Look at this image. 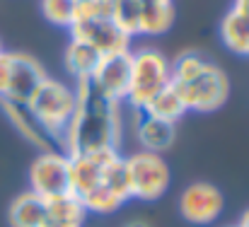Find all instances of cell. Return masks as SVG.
Here are the masks:
<instances>
[{"label": "cell", "instance_id": "obj_1", "mask_svg": "<svg viewBox=\"0 0 249 227\" xmlns=\"http://www.w3.org/2000/svg\"><path fill=\"white\" fill-rule=\"evenodd\" d=\"M121 102L104 97L89 80L75 82V111L63 138V152L85 155L99 150H121Z\"/></svg>", "mask_w": 249, "mask_h": 227}, {"label": "cell", "instance_id": "obj_2", "mask_svg": "<svg viewBox=\"0 0 249 227\" xmlns=\"http://www.w3.org/2000/svg\"><path fill=\"white\" fill-rule=\"evenodd\" d=\"M27 109L46 131V136L56 143V148L63 150V138L75 111V85H66L56 77H46L27 102Z\"/></svg>", "mask_w": 249, "mask_h": 227}, {"label": "cell", "instance_id": "obj_3", "mask_svg": "<svg viewBox=\"0 0 249 227\" xmlns=\"http://www.w3.org/2000/svg\"><path fill=\"white\" fill-rule=\"evenodd\" d=\"M169 58L162 51L143 46L131 49V82L126 92V102L131 109H145L150 99L169 85Z\"/></svg>", "mask_w": 249, "mask_h": 227}, {"label": "cell", "instance_id": "obj_4", "mask_svg": "<svg viewBox=\"0 0 249 227\" xmlns=\"http://www.w3.org/2000/svg\"><path fill=\"white\" fill-rule=\"evenodd\" d=\"M172 87L181 94L186 111H196V114H213L223 109L230 97V80L225 75V70L215 66L213 61H208L189 80Z\"/></svg>", "mask_w": 249, "mask_h": 227}, {"label": "cell", "instance_id": "obj_5", "mask_svg": "<svg viewBox=\"0 0 249 227\" xmlns=\"http://www.w3.org/2000/svg\"><path fill=\"white\" fill-rule=\"evenodd\" d=\"M124 164H126L131 198L158 201L167 193V189L172 184V169L167 164L165 155L136 150L124 157Z\"/></svg>", "mask_w": 249, "mask_h": 227}, {"label": "cell", "instance_id": "obj_6", "mask_svg": "<svg viewBox=\"0 0 249 227\" xmlns=\"http://www.w3.org/2000/svg\"><path fill=\"white\" fill-rule=\"evenodd\" d=\"M29 191L46 201L71 193V157L63 150L39 152L29 164Z\"/></svg>", "mask_w": 249, "mask_h": 227}, {"label": "cell", "instance_id": "obj_7", "mask_svg": "<svg viewBox=\"0 0 249 227\" xmlns=\"http://www.w3.org/2000/svg\"><path fill=\"white\" fill-rule=\"evenodd\" d=\"M225 210L223 191L211 181H194L179 196V215L196 227L213 225Z\"/></svg>", "mask_w": 249, "mask_h": 227}, {"label": "cell", "instance_id": "obj_8", "mask_svg": "<svg viewBox=\"0 0 249 227\" xmlns=\"http://www.w3.org/2000/svg\"><path fill=\"white\" fill-rule=\"evenodd\" d=\"M68 32H71V39H80L85 44H89L102 56L131 51V41H133V36L126 34L109 17H80L71 24Z\"/></svg>", "mask_w": 249, "mask_h": 227}, {"label": "cell", "instance_id": "obj_9", "mask_svg": "<svg viewBox=\"0 0 249 227\" xmlns=\"http://www.w3.org/2000/svg\"><path fill=\"white\" fill-rule=\"evenodd\" d=\"M89 82L104 97L124 104L126 92H128V82H131V51L102 56V61H99L94 75L89 77Z\"/></svg>", "mask_w": 249, "mask_h": 227}, {"label": "cell", "instance_id": "obj_10", "mask_svg": "<svg viewBox=\"0 0 249 227\" xmlns=\"http://www.w3.org/2000/svg\"><path fill=\"white\" fill-rule=\"evenodd\" d=\"M46 77L49 75H46L44 66L32 53L12 51V75H10V85H7V94L2 99L15 102V104H27Z\"/></svg>", "mask_w": 249, "mask_h": 227}, {"label": "cell", "instance_id": "obj_11", "mask_svg": "<svg viewBox=\"0 0 249 227\" xmlns=\"http://www.w3.org/2000/svg\"><path fill=\"white\" fill-rule=\"evenodd\" d=\"M133 133L141 150L167 152L177 140V123L162 121L143 109H133Z\"/></svg>", "mask_w": 249, "mask_h": 227}, {"label": "cell", "instance_id": "obj_12", "mask_svg": "<svg viewBox=\"0 0 249 227\" xmlns=\"http://www.w3.org/2000/svg\"><path fill=\"white\" fill-rule=\"evenodd\" d=\"M0 109H2V114H5V119L10 121V126L32 145V148H36L39 152L44 150H61V148H56V143L46 136V131L39 126V121L32 116V111L27 109V104H15V102H5V99H0Z\"/></svg>", "mask_w": 249, "mask_h": 227}, {"label": "cell", "instance_id": "obj_13", "mask_svg": "<svg viewBox=\"0 0 249 227\" xmlns=\"http://www.w3.org/2000/svg\"><path fill=\"white\" fill-rule=\"evenodd\" d=\"M7 223L10 227H49L46 198L29 189L17 193L7 206Z\"/></svg>", "mask_w": 249, "mask_h": 227}, {"label": "cell", "instance_id": "obj_14", "mask_svg": "<svg viewBox=\"0 0 249 227\" xmlns=\"http://www.w3.org/2000/svg\"><path fill=\"white\" fill-rule=\"evenodd\" d=\"M138 36H160L172 29L177 17L174 0H138Z\"/></svg>", "mask_w": 249, "mask_h": 227}, {"label": "cell", "instance_id": "obj_15", "mask_svg": "<svg viewBox=\"0 0 249 227\" xmlns=\"http://www.w3.org/2000/svg\"><path fill=\"white\" fill-rule=\"evenodd\" d=\"M99 61H102V53L97 49H92L89 44H85L80 39H71L68 41L63 63H66L68 75L73 77V85L75 82H85V80H89L94 75Z\"/></svg>", "mask_w": 249, "mask_h": 227}, {"label": "cell", "instance_id": "obj_16", "mask_svg": "<svg viewBox=\"0 0 249 227\" xmlns=\"http://www.w3.org/2000/svg\"><path fill=\"white\" fill-rule=\"evenodd\" d=\"M46 213H49V227H83L87 215H89L85 210L83 201L73 193L49 198Z\"/></svg>", "mask_w": 249, "mask_h": 227}, {"label": "cell", "instance_id": "obj_17", "mask_svg": "<svg viewBox=\"0 0 249 227\" xmlns=\"http://www.w3.org/2000/svg\"><path fill=\"white\" fill-rule=\"evenodd\" d=\"M220 41L235 56H249V19L237 10H228L220 19Z\"/></svg>", "mask_w": 249, "mask_h": 227}, {"label": "cell", "instance_id": "obj_18", "mask_svg": "<svg viewBox=\"0 0 249 227\" xmlns=\"http://www.w3.org/2000/svg\"><path fill=\"white\" fill-rule=\"evenodd\" d=\"M143 111H148V114H153V116H158L162 121H169V123H179V119L186 114V106H184L181 94L172 85H167L162 92H158L150 99V104Z\"/></svg>", "mask_w": 249, "mask_h": 227}, {"label": "cell", "instance_id": "obj_19", "mask_svg": "<svg viewBox=\"0 0 249 227\" xmlns=\"http://www.w3.org/2000/svg\"><path fill=\"white\" fill-rule=\"evenodd\" d=\"M138 17H141L138 0H111V19L126 34L138 36Z\"/></svg>", "mask_w": 249, "mask_h": 227}, {"label": "cell", "instance_id": "obj_20", "mask_svg": "<svg viewBox=\"0 0 249 227\" xmlns=\"http://www.w3.org/2000/svg\"><path fill=\"white\" fill-rule=\"evenodd\" d=\"M41 15L46 22L71 29L75 22V0H41Z\"/></svg>", "mask_w": 249, "mask_h": 227}, {"label": "cell", "instance_id": "obj_21", "mask_svg": "<svg viewBox=\"0 0 249 227\" xmlns=\"http://www.w3.org/2000/svg\"><path fill=\"white\" fill-rule=\"evenodd\" d=\"M10 75H12V51H0V99L7 94Z\"/></svg>", "mask_w": 249, "mask_h": 227}, {"label": "cell", "instance_id": "obj_22", "mask_svg": "<svg viewBox=\"0 0 249 227\" xmlns=\"http://www.w3.org/2000/svg\"><path fill=\"white\" fill-rule=\"evenodd\" d=\"M232 10H237L240 15H245L249 19V0H235L232 2Z\"/></svg>", "mask_w": 249, "mask_h": 227}, {"label": "cell", "instance_id": "obj_23", "mask_svg": "<svg viewBox=\"0 0 249 227\" xmlns=\"http://www.w3.org/2000/svg\"><path fill=\"white\" fill-rule=\"evenodd\" d=\"M235 225H237V227H249V208L242 213V215H240V220H237Z\"/></svg>", "mask_w": 249, "mask_h": 227}, {"label": "cell", "instance_id": "obj_24", "mask_svg": "<svg viewBox=\"0 0 249 227\" xmlns=\"http://www.w3.org/2000/svg\"><path fill=\"white\" fill-rule=\"evenodd\" d=\"M0 51H5V49H2V41H0Z\"/></svg>", "mask_w": 249, "mask_h": 227}, {"label": "cell", "instance_id": "obj_25", "mask_svg": "<svg viewBox=\"0 0 249 227\" xmlns=\"http://www.w3.org/2000/svg\"><path fill=\"white\" fill-rule=\"evenodd\" d=\"M225 227H237V225H225Z\"/></svg>", "mask_w": 249, "mask_h": 227}, {"label": "cell", "instance_id": "obj_26", "mask_svg": "<svg viewBox=\"0 0 249 227\" xmlns=\"http://www.w3.org/2000/svg\"><path fill=\"white\" fill-rule=\"evenodd\" d=\"M75 2H80V0H75Z\"/></svg>", "mask_w": 249, "mask_h": 227}]
</instances>
